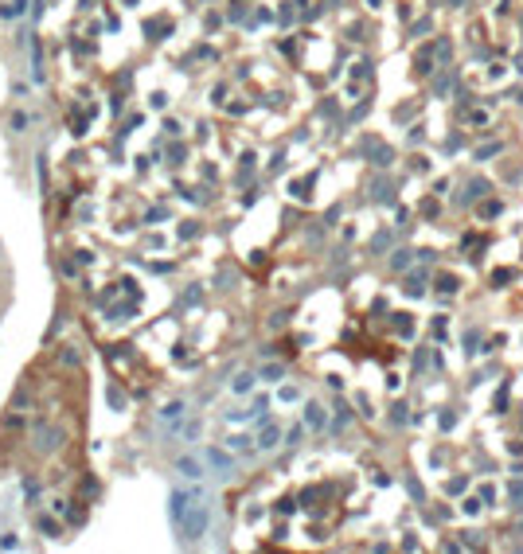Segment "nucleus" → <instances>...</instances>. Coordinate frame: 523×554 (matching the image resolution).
<instances>
[{
    "mask_svg": "<svg viewBox=\"0 0 523 554\" xmlns=\"http://www.w3.org/2000/svg\"><path fill=\"white\" fill-rule=\"evenodd\" d=\"M172 527H176L184 539H195L203 527H207V508L199 492H172Z\"/></svg>",
    "mask_w": 523,
    "mask_h": 554,
    "instance_id": "f257e3e1",
    "label": "nucleus"
},
{
    "mask_svg": "<svg viewBox=\"0 0 523 554\" xmlns=\"http://www.w3.org/2000/svg\"><path fill=\"white\" fill-rule=\"evenodd\" d=\"M309 425H324V410L320 406H309Z\"/></svg>",
    "mask_w": 523,
    "mask_h": 554,
    "instance_id": "f03ea898",
    "label": "nucleus"
},
{
    "mask_svg": "<svg viewBox=\"0 0 523 554\" xmlns=\"http://www.w3.org/2000/svg\"><path fill=\"white\" fill-rule=\"evenodd\" d=\"M269 445H277V429H273V425L262 433V449H269Z\"/></svg>",
    "mask_w": 523,
    "mask_h": 554,
    "instance_id": "7ed1b4c3",
    "label": "nucleus"
},
{
    "mask_svg": "<svg viewBox=\"0 0 523 554\" xmlns=\"http://www.w3.org/2000/svg\"><path fill=\"white\" fill-rule=\"evenodd\" d=\"M511 496H515V504H523V484H515V488H511Z\"/></svg>",
    "mask_w": 523,
    "mask_h": 554,
    "instance_id": "20e7f679",
    "label": "nucleus"
}]
</instances>
